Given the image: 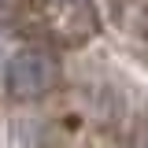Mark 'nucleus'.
I'll use <instances>...</instances> for the list:
<instances>
[{"instance_id":"nucleus-1","label":"nucleus","mask_w":148,"mask_h":148,"mask_svg":"<svg viewBox=\"0 0 148 148\" xmlns=\"http://www.w3.org/2000/svg\"><path fill=\"white\" fill-rule=\"evenodd\" d=\"M56 82H59V59L45 45H26V48L11 52L4 63V89L18 104L48 96L56 89Z\"/></svg>"},{"instance_id":"nucleus-2","label":"nucleus","mask_w":148,"mask_h":148,"mask_svg":"<svg viewBox=\"0 0 148 148\" xmlns=\"http://www.w3.org/2000/svg\"><path fill=\"white\" fill-rule=\"evenodd\" d=\"M130 148H148V115L133 122V133H130Z\"/></svg>"}]
</instances>
